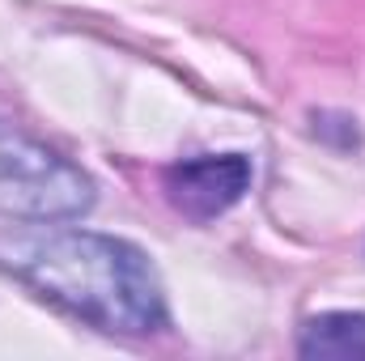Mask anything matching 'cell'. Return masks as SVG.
Returning a JSON list of instances; mask_svg holds the SVG:
<instances>
[{
    "label": "cell",
    "mask_w": 365,
    "mask_h": 361,
    "mask_svg": "<svg viewBox=\"0 0 365 361\" xmlns=\"http://www.w3.org/2000/svg\"><path fill=\"white\" fill-rule=\"evenodd\" d=\"M93 208L81 166L0 119V213L17 221H73Z\"/></svg>",
    "instance_id": "2"
},
{
    "label": "cell",
    "mask_w": 365,
    "mask_h": 361,
    "mask_svg": "<svg viewBox=\"0 0 365 361\" xmlns=\"http://www.w3.org/2000/svg\"><path fill=\"white\" fill-rule=\"evenodd\" d=\"M251 187V162L242 153H217V158H191L175 162L162 175V191L170 208H179L191 221H212L225 208H234Z\"/></svg>",
    "instance_id": "3"
},
{
    "label": "cell",
    "mask_w": 365,
    "mask_h": 361,
    "mask_svg": "<svg viewBox=\"0 0 365 361\" xmlns=\"http://www.w3.org/2000/svg\"><path fill=\"white\" fill-rule=\"evenodd\" d=\"M13 272L60 310L110 336H149L166 327V293L149 255L123 238L64 230L21 247Z\"/></svg>",
    "instance_id": "1"
},
{
    "label": "cell",
    "mask_w": 365,
    "mask_h": 361,
    "mask_svg": "<svg viewBox=\"0 0 365 361\" xmlns=\"http://www.w3.org/2000/svg\"><path fill=\"white\" fill-rule=\"evenodd\" d=\"M297 353L319 361H365V315H349V310L314 315L302 327Z\"/></svg>",
    "instance_id": "4"
}]
</instances>
